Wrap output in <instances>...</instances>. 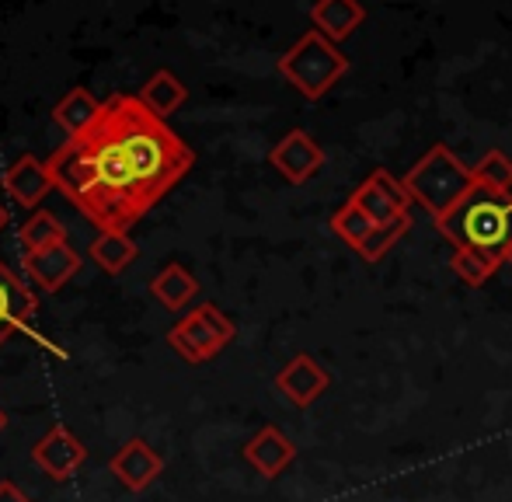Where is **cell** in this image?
<instances>
[{
  "mask_svg": "<svg viewBox=\"0 0 512 502\" xmlns=\"http://www.w3.org/2000/svg\"><path fill=\"white\" fill-rule=\"evenodd\" d=\"M436 227L453 248L481 251V255L506 262V251L512 245V196L474 185L471 196L450 217L436 220Z\"/></svg>",
  "mask_w": 512,
  "mask_h": 502,
  "instance_id": "2",
  "label": "cell"
},
{
  "mask_svg": "<svg viewBox=\"0 0 512 502\" xmlns=\"http://www.w3.org/2000/svg\"><path fill=\"white\" fill-rule=\"evenodd\" d=\"M32 461L39 471H46L53 482H67L81 471V464L88 461V447L70 433L67 426H53L39 443L32 447Z\"/></svg>",
  "mask_w": 512,
  "mask_h": 502,
  "instance_id": "8",
  "label": "cell"
},
{
  "mask_svg": "<svg viewBox=\"0 0 512 502\" xmlns=\"http://www.w3.org/2000/svg\"><path fill=\"white\" fill-rule=\"evenodd\" d=\"M102 105L105 102H98L88 88H74V91H67V98L53 109V119L67 136H81L84 129H91L95 119L102 116Z\"/></svg>",
  "mask_w": 512,
  "mask_h": 502,
  "instance_id": "17",
  "label": "cell"
},
{
  "mask_svg": "<svg viewBox=\"0 0 512 502\" xmlns=\"http://www.w3.org/2000/svg\"><path fill=\"white\" fill-rule=\"evenodd\" d=\"M53 182L98 231H129L192 171L196 154L140 98L112 95L102 116L49 157Z\"/></svg>",
  "mask_w": 512,
  "mask_h": 502,
  "instance_id": "1",
  "label": "cell"
},
{
  "mask_svg": "<svg viewBox=\"0 0 512 502\" xmlns=\"http://www.w3.org/2000/svg\"><path fill=\"white\" fill-rule=\"evenodd\" d=\"M35 293L25 286V279H18V272H11L0 258V346L11 339L18 328H25L35 314Z\"/></svg>",
  "mask_w": 512,
  "mask_h": 502,
  "instance_id": "14",
  "label": "cell"
},
{
  "mask_svg": "<svg viewBox=\"0 0 512 502\" xmlns=\"http://www.w3.org/2000/svg\"><path fill=\"white\" fill-rule=\"evenodd\" d=\"M237 328L216 304L192 307L185 318H178L168 332V346L182 356L185 363H209L234 342Z\"/></svg>",
  "mask_w": 512,
  "mask_h": 502,
  "instance_id": "5",
  "label": "cell"
},
{
  "mask_svg": "<svg viewBox=\"0 0 512 502\" xmlns=\"http://www.w3.org/2000/svg\"><path fill=\"white\" fill-rule=\"evenodd\" d=\"M499 265H502L499 258L481 255V251H467V248H457V251H453V258H450L453 276H457L464 286H481V283H488V279L495 276V269H499Z\"/></svg>",
  "mask_w": 512,
  "mask_h": 502,
  "instance_id": "21",
  "label": "cell"
},
{
  "mask_svg": "<svg viewBox=\"0 0 512 502\" xmlns=\"http://www.w3.org/2000/svg\"><path fill=\"white\" fill-rule=\"evenodd\" d=\"M331 231H335L349 248L359 251V248L366 245V241H370V234L377 231V227H373L370 220L363 217V210H359L356 203H345L342 210L331 217Z\"/></svg>",
  "mask_w": 512,
  "mask_h": 502,
  "instance_id": "23",
  "label": "cell"
},
{
  "mask_svg": "<svg viewBox=\"0 0 512 502\" xmlns=\"http://www.w3.org/2000/svg\"><path fill=\"white\" fill-rule=\"evenodd\" d=\"M4 189L25 210H39V203L56 189L53 171L46 161H39L35 154H21L11 168L4 171Z\"/></svg>",
  "mask_w": 512,
  "mask_h": 502,
  "instance_id": "13",
  "label": "cell"
},
{
  "mask_svg": "<svg viewBox=\"0 0 512 502\" xmlns=\"http://www.w3.org/2000/svg\"><path fill=\"white\" fill-rule=\"evenodd\" d=\"M108 471L115 475V482L129 492H143L161 478L164 471V457L150 447L147 440H129L115 450V457L108 461Z\"/></svg>",
  "mask_w": 512,
  "mask_h": 502,
  "instance_id": "9",
  "label": "cell"
},
{
  "mask_svg": "<svg viewBox=\"0 0 512 502\" xmlns=\"http://www.w3.org/2000/svg\"><path fill=\"white\" fill-rule=\"evenodd\" d=\"M279 74H283L307 102H317V98H324L345 74H349V56L338 49V42H331L328 35L310 28L307 35H300V39L286 49V56H279Z\"/></svg>",
  "mask_w": 512,
  "mask_h": 502,
  "instance_id": "4",
  "label": "cell"
},
{
  "mask_svg": "<svg viewBox=\"0 0 512 502\" xmlns=\"http://www.w3.org/2000/svg\"><path fill=\"white\" fill-rule=\"evenodd\" d=\"M60 241H67V231H63V224L49 210H35L21 224V245H25V251H39L49 245H60Z\"/></svg>",
  "mask_w": 512,
  "mask_h": 502,
  "instance_id": "20",
  "label": "cell"
},
{
  "mask_svg": "<svg viewBox=\"0 0 512 502\" xmlns=\"http://www.w3.org/2000/svg\"><path fill=\"white\" fill-rule=\"evenodd\" d=\"M77 272H81V255H77L67 241L39 248V251H25V276L46 293L63 290Z\"/></svg>",
  "mask_w": 512,
  "mask_h": 502,
  "instance_id": "11",
  "label": "cell"
},
{
  "mask_svg": "<svg viewBox=\"0 0 512 502\" xmlns=\"http://www.w3.org/2000/svg\"><path fill=\"white\" fill-rule=\"evenodd\" d=\"M136 255H140V248L129 238V231H102L95 238V245H91V258H95L98 269L108 272V276H119Z\"/></svg>",
  "mask_w": 512,
  "mask_h": 502,
  "instance_id": "19",
  "label": "cell"
},
{
  "mask_svg": "<svg viewBox=\"0 0 512 502\" xmlns=\"http://www.w3.org/2000/svg\"><path fill=\"white\" fill-rule=\"evenodd\" d=\"M401 182H405L411 203L422 206L432 220L450 217L478 185L474 182V168H467L446 143H436V147L425 150Z\"/></svg>",
  "mask_w": 512,
  "mask_h": 502,
  "instance_id": "3",
  "label": "cell"
},
{
  "mask_svg": "<svg viewBox=\"0 0 512 502\" xmlns=\"http://www.w3.org/2000/svg\"><path fill=\"white\" fill-rule=\"evenodd\" d=\"M349 203H356L373 227H394V224H401V220H411V213H408L411 196H408L405 182H398V178L384 168L373 171V175L352 192Z\"/></svg>",
  "mask_w": 512,
  "mask_h": 502,
  "instance_id": "6",
  "label": "cell"
},
{
  "mask_svg": "<svg viewBox=\"0 0 512 502\" xmlns=\"http://www.w3.org/2000/svg\"><path fill=\"white\" fill-rule=\"evenodd\" d=\"M506 262L512 265V245H509V251H506Z\"/></svg>",
  "mask_w": 512,
  "mask_h": 502,
  "instance_id": "28",
  "label": "cell"
},
{
  "mask_svg": "<svg viewBox=\"0 0 512 502\" xmlns=\"http://www.w3.org/2000/svg\"><path fill=\"white\" fill-rule=\"evenodd\" d=\"M474 182L492 192H502V196H512V157L502 154V150H488L474 168Z\"/></svg>",
  "mask_w": 512,
  "mask_h": 502,
  "instance_id": "22",
  "label": "cell"
},
{
  "mask_svg": "<svg viewBox=\"0 0 512 502\" xmlns=\"http://www.w3.org/2000/svg\"><path fill=\"white\" fill-rule=\"evenodd\" d=\"M328 387H331V374L307 353H297L276 374V391L297 408H310Z\"/></svg>",
  "mask_w": 512,
  "mask_h": 502,
  "instance_id": "10",
  "label": "cell"
},
{
  "mask_svg": "<svg viewBox=\"0 0 512 502\" xmlns=\"http://www.w3.org/2000/svg\"><path fill=\"white\" fill-rule=\"evenodd\" d=\"M244 461H248L262 478L276 482V478L297 461V443H293L279 426H262L248 443H244Z\"/></svg>",
  "mask_w": 512,
  "mask_h": 502,
  "instance_id": "12",
  "label": "cell"
},
{
  "mask_svg": "<svg viewBox=\"0 0 512 502\" xmlns=\"http://www.w3.org/2000/svg\"><path fill=\"white\" fill-rule=\"evenodd\" d=\"M4 224H7V210H4V203H0V231H4Z\"/></svg>",
  "mask_w": 512,
  "mask_h": 502,
  "instance_id": "26",
  "label": "cell"
},
{
  "mask_svg": "<svg viewBox=\"0 0 512 502\" xmlns=\"http://www.w3.org/2000/svg\"><path fill=\"white\" fill-rule=\"evenodd\" d=\"M408 231H411V220H401V224H394V227H377V231L370 234V241L359 248V258H363V262H380Z\"/></svg>",
  "mask_w": 512,
  "mask_h": 502,
  "instance_id": "24",
  "label": "cell"
},
{
  "mask_svg": "<svg viewBox=\"0 0 512 502\" xmlns=\"http://www.w3.org/2000/svg\"><path fill=\"white\" fill-rule=\"evenodd\" d=\"M0 502H32L14 482H0Z\"/></svg>",
  "mask_w": 512,
  "mask_h": 502,
  "instance_id": "25",
  "label": "cell"
},
{
  "mask_svg": "<svg viewBox=\"0 0 512 502\" xmlns=\"http://www.w3.org/2000/svg\"><path fill=\"white\" fill-rule=\"evenodd\" d=\"M366 11L359 0H317L310 21L321 35H328L331 42H345L359 25H363Z\"/></svg>",
  "mask_w": 512,
  "mask_h": 502,
  "instance_id": "15",
  "label": "cell"
},
{
  "mask_svg": "<svg viewBox=\"0 0 512 502\" xmlns=\"http://www.w3.org/2000/svg\"><path fill=\"white\" fill-rule=\"evenodd\" d=\"M4 426H7V412L0 408V433H4Z\"/></svg>",
  "mask_w": 512,
  "mask_h": 502,
  "instance_id": "27",
  "label": "cell"
},
{
  "mask_svg": "<svg viewBox=\"0 0 512 502\" xmlns=\"http://www.w3.org/2000/svg\"><path fill=\"white\" fill-rule=\"evenodd\" d=\"M269 164L290 185H304L324 168V150L307 129H290V133L269 150Z\"/></svg>",
  "mask_w": 512,
  "mask_h": 502,
  "instance_id": "7",
  "label": "cell"
},
{
  "mask_svg": "<svg viewBox=\"0 0 512 502\" xmlns=\"http://www.w3.org/2000/svg\"><path fill=\"white\" fill-rule=\"evenodd\" d=\"M136 98H140V102L147 105V109L154 112L157 119H168L171 112H175L178 105L189 98V88H185V84L178 81L171 70H157V74L150 77L147 84H143V91Z\"/></svg>",
  "mask_w": 512,
  "mask_h": 502,
  "instance_id": "18",
  "label": "cell"
},
{
  "mask_svg": "<svg viewBox=\"0 0 512 502\" xmlns=\"http://www.w3.org/2000/svg\"><path fill=\"white\" fill-rule=\"evenodd\" d=\"M196 293H199V279L178 262L164 265V269L150 279V297L161 307H168V311H185V307L196 300Z\"/></svg>",
  "mask_w": 512,
  "mask_h": 502,
  "instance_id": "16",
  "label": "cell"
}]
</instances>
